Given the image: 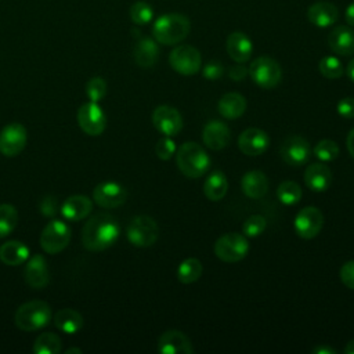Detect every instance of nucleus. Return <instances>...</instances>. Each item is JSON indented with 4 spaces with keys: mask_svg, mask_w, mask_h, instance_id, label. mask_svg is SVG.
I'll return each mask as SVG.
<instances>
[{
    "mask_svg": "<svg viewBox=\"0 0 354 354\" xmlns=\"http://www.w3.org/2000/svg\"><path fill=\"white\" fill-rule=\"evenodd\" d=\"M120 227L109 213H98L86 221L82 228V243L87 250L101 252L111 248L119 238Z\"/></svg>",
    "mask_w": 354,
    "mask_h": 354,
    "instance_id": "nucleus-1",
    "label": "nucleus"
},
{
    "mask_svg": "<svg viewBox=\"0 0 354 354\" xmlns=\"http://www.w3.org/2000/svg\"><path fill=\"white\" fill-rule=\"evenodd\" d=\"M189 30V19L178 12L160 15L152 26V35L155 40L165 46H174L181 43L188 36Z\"/></svg>",
    "mask_w": 354,
    "mask_h": 354,
    "instance_id": "nucleus-2",
    "label": "nucleus"
},
{
    "mask_svg": "<svg viewBox=\"0 0 354 354\" xmlns=\"http://www.w3.org/2000/svg\"><path fill=\"white\" fill-rule=\"evenodd\" d=\"M176 162L178 170L188 178L202 177L210 166V158L206 151L199 144L192 141L184 142L177 149Z\"/></svg>",
    "mask_w": 354,
    "mask_h": 354,
    "instance_id": "nucleus-3",
    "label": "nucleus"
},
{
    "mask_svg": "<svg viewBox=\"0 0 354 354\" xmlns=\"http://www.w3.org/2000/svg\"><path fill=\"white\" fill-rule=\"evenodd\" d=\"M53 318L50 306L43 300H30L18 307L14 315L15 325L24 332L39 330Z\"/></svg>",
    "mask_w": 354,
    "mask_h": 354,
    "instance_id": "nucleus-4",
    "label": "nucleus"
},
{
    "mask_svg": "<svg viewBox=\"0 0 354 354\" xmlns=\"http://www.w3.org/2000/svg\"><path fill=\"white\" fill-rule=\"evenodd\" d=\"M159 235V227L156 221L145 214H140L131 218L127 225L126 236L129 242L137 248L152 246Z\"/></svg>",
    "mask_w": 354,
    "mask_h": 354,
    "instance_id": "nucleus-5",
    "label": "nucleus"
},
{
    "mask_svg": "<svg viewBox=\"0 0 354 354\" xmlns=\"http://www.w3.org/2000/svg\"><path fill=\"white\" fill-rule=\"evenodd\" d=\"M249 75L259 87L268 90L278 86L282 79V69L274 58L263 55L252 61Z\"/></svg>",
    "mask_w": 354,
    "mask_h": 354,
    "instance_id": "nucleus-6",
    "label": "nucleus"
},
{
    "mask_svg": "<svg viewBox=\"0 0 354 354\" xmlns=\"http://www.w3.org/2000/svg\"><path fill=\"white\" fill-rule=\"evenodd\" d=\"M213 250L216 257L221 261L236 263L248 254L249 243L245 235L238 232H228L216 241Z\"/></svg>",
    "mask_w": 354,
    "mask_h": 354,
    "instance_id": "nucleus-7",
    "label": "nucleus"
},
{
    "mask_svg": "<svg viewBox=\"0 0 354 354\" xmlns=\"http://www.w3.org/2000/svg\"><path fill=\"white\" fill-rule=\"evenodd\" d=\"M170 66L180 75L191 76L201 71L202 57L198 48L189 44H180L169 54Z\"/></svg>",
    "mask_w": 354,
    "mask_h": 354,
    "instance_id": "nucleus-8",
    "label": "nucleus"
},
{
    "mask_svg": "<svg viewBox=\"0 0 354 354\" xmlns=\"http://www.w3.org/2000/svg\"><path fill=\"white\" fill-rule=\"evenodd\" d=\"M71 228L62 220H51L43 228L40 235V246L48 254L62 252L71 241Z\"/></svg>",
    "mask_w": 354,
    "mask_h": 354,
    "instance_id": "nucleus-9",
    "label": "nucleus"
},
{
    "mask_svg": "<svg viewBox=\"0 0 354 354\" xmlns=\"http://www.w3.org/2000/svg\"><path fill=\"white\" fill-rule=\"evenodd\" d=\"M324 225V214L315 206H306L295 217L293 227L296 234L303 239L315 238Z\"/></svg>",
    "mask_w": 354,
    "mask_h": 354,
    "instance_id": "nucleus-10",
    "label": "nucleus"
},
{
    "mask_svg": "<svg viewBox=\"0 0 354 354\" xmlns=\"http://www.w3.org/2000/svg\"><path fill=\"white\" fill-rule=\"evenodd\" d=\"M77 123L88 136H100L105 130L106 116L98 102H86L77 111Z\"/></svg>",
    "mask_w": 354,
    "mask_h": 354,
    "instance_id": "nucleus-11",
    "label": "nucleus"
},
{
    "mask_svg": "<svg viewBox=\"0 0 354 354\" xmlns=\"http://www.w3.org/2000/svg\"><path fill=\"white\" fill-rule=\"evenodd\" d=\"M26 129L21 123H10L0 131V152L12 158L24 151L26 145Z\"/></svg>",
    "mask_w": 354,
    "mask_h": 354,
    "instance_id": "nucleus-12",
    "label": "nucleus"
},
{
    "mask_svg": "<svg viewBox=\"0 0 354 354\" xmlns=\"http://www.w3.org/2000/svg\"><path fill=\"white\" fill-rule=\"evenodd\" d=\"M152 123L159 133L167 137L177 136L183 129V118L180 112L169 105H159L153 109Z\"/></svg>",
    "mask_w": 354,
    "mask_h": 354,
    "instance_id": "nucleus-13",
    "label": "nucleus"
},
{
    "mask_svg": "<svg viewBox=\"0 0 354 354\" xmlns=\"http://www.w3.org/2000/svg\"><path fill=\"white\" fill-rule=\"evenodd\" d=\"M93 199L98 206L104 209H115L126 202L127 191L119 183L104 181L95 185L93 191Z\"/></svg>",
    "mask_w": 354,
    "mask_h": 354,
    "instance_id": "nucleus-14",
    "label": "nucleus"
},
{
    "mask_svg": "<svg viewBox=\"0 0 354 354\" xmlns=\"http://www.w3.org/2000/svg\"><path fill=\"white\" fill-rule=\"evenodd\" d=\"M279 153L285 163L293 167H299L304 165L310 158V144L301 136H290L282 142Z\"/></svg>",
    "mask_w": 354,
    "mask_h": 354,
    "instance_id": "nucleus-15",
    "label": "nucleus"
},
{
    "mask_svg": "<svg viewBox=\"0 0 354 354\" xmlns=\"http://www.w3.org/2000/svg\"><path fill=\"white\" fill-rule=\"evenodd\" d=\"M270 144L268 134L257 127H249L243 130L238 137V147L242 153L248 156L261 155Z\"/></svg>",
    "mask_w": 354,
    "mask_h": 354,
    "instance_id": "nucleus-16",
    "label": "nucleus"
},
{
    "mask_svg": "<svg viewBox=\"0 0 354 354\" xmlns=\"http://www.w3.org/2000/svg\"><path fill=\"white\" fill-rule=\"evenodd\" d=\"M158 351L162 354H191L194 353V347L184 332L170 329L159 336Z\"/></svg>",
    "mask_w": 354,
    "mask_h": 354,
    "instance_id": "nucleus-17",
    "label": "nucleus"
},
{
    "mask_svg": "<svg viewBox=\"0 0 354 354\" xmlns=\"http://www.w3.org/2000/svg\"><path fill=\"white\" fill-rule=\"evenodd\" d=\"M230 138H231L230 127L221 120H210L203 126L202 140L209 149L220 151L225 148L230 142Z\"/></svg>",
    "mask_w": 354,
    "mask_h": 354,
    "instance_id": "nucleus-18",
    "label": "nucleus"
},
{
    "mask_svg": "<svg viewBox=\"0 0 354 354\" xmlns=\"http://www.w3.org/2000/svg\"><path fill=\"white\" fill-rule=\"evenodd\" d=\"M25 281L33 289H43L50 279L47 261L41 254H35L25 266Z\"/></svg>",
    "mask_w": 354,
    "mask_h": 354,
    "instance_id": "nucleus-19",
    "label": "nucleus"
},
{
    "mask_svg": "<svg viewBox=\"0 0 354 354\" xmlns=\"http://www.w3.org/2000/svg\"><path fill=\"white\" fill-rule=\"evenodd\" d=\"M329 48L339 55H354V29L340 25L328 35Z\"/></svg>",
    "mask_w": 354,
    "mask_h": 354,
    "instance_id": "nucleus-20",
    "label": "nucleus"
},
{
    "mask_svg": "<svg viewBox=\"0 0 354 354\" xmlns=\"http://www.w3.org/2000/svg\"><path fill=\"white\" fill-rule=\"evenodd\" d=\"M307 18L318 28H329L337 21L339 10L330 1H317L308 7Z\"/></svg>",
    "mask_w": 354,
    "mask_h": 354,
    "instance_id": "nucleus-21",
    "label": "nucleus"
},
{
    "mask_svg": "<svg viewBox=\"0 0 354 354\" xmlns=\"http://www.w3.org/2000/svg\"><path fill=\"white\" fill-rule=\"evenodd\" d=\"M225 48L228 55L238 64H243L249 61L252 51H253V44L250 39L243 33V32H232L228 35L225 40Z\"/></svg>",
    "mask_w": 354,
    "mask_h": 354,
    "instance_id": "nucleus-22",
    "label": "nucleus"
},
{
    "mask_svg": "<svg viewBox=\"0 0 354 354\" xmlns=\"http://www.w3.org/2000/svg\"><path fill=\"white\" fill-rule=\"evenodd\" d=\"M304 183L311 191L324 192L332 183V171L324 163H313L304 170Z\"/></svg>",
    "mask_w": 354,
    "mask_h": 354,
    "instance_id": "nucleus-23",
    "label": "nucleus"
},
{
    "mask_svg": "<svg viewBox=\"0 0 354 354\" xmlns=\"http://www.w3.org/2000/svg\"><path fill=\"white\" fill-rule=\"evenodd\" d=\"M93 210V202L84 195H72L61 206V214L69 221H80Z\"/></svg>",
    "mask_w": 354,
    "mask_h": 354,
    "instance_id": "nucleus-24",
    "label": "nucleus"
},
{
    "mask_svg": "<svg viewBox=\"0 0 354 354\" xmlns=\"http://www.w3.org/2000/svg\"><path fill=\"white\" fill-rule=\"evenodd\" d=\"M134 61L141 68H151L155 65L159 57V47L158 41L151 37H140L136 41L134 50H133Z\"/></svg>",
    "mask_w": 354,
    "mask_h": 354,
    "instance_id": "nucleus-25",
    "label": "nucleus"
},
{
    "mask_svg": "<svg viewBox=\"0 0 354 354\" xmlns=\"http://www.w3.org/2000/svg\"><path fill=\"white\" fill-rule=\"evenodd\" d=\"M241 187L248 198L260 199L268 191V178L260 170H250L243 174L241 180Z\"/></svg>",
    "mask_w": 354,
    "mask_h": 354,
    "instance_id": "nucleus-26",
    "label": "nucleus"
},
{
    "mask_svg": "<svg viewBox=\"0 0 354 354\" xmlns=\"http://www.w3.org/2000/svg\"><path fill=\"white\" fill-rule=\"evenodd\" d=\"M218 112L225 119H236L246 111V100L239 93L224 94L217 104Z\"/></svg>",
    "mask_w": 354,
    "mask_h": 354,
    "instance_id": "nucleus-27",
    "label": "nucleus"
},
{
    "mask_svg": "<svg viewBox=\"0 0 354 354\" xmlns=\"http://www.w3.org/2000/svg\"><path fill=\"white\" fill-rule=\"evenodd\" d=\"M29 259V249L19 241H7L0 246V260L6 266H21Z\"/></svg>",
    "mask_w": 354,
    "mask_h": 354,
    "instance_id": "nucleus-28",
    "label": "nucleus"
},
{
    "mask_svg": "<svg viewBox=\"0 0 354 354\" xmlns=\"http://www.w3.org/2000/svg\"><path fill=\"white\" fill-rule=\"evenodd\" d=\"M227 191H228V180L225 174L220 170H214L213 173H210L203 183V194L212 202L223 199Z\"/></svg>",
    "mask_w": 354,
    "mask_h": 354,
    "instance_id": "nucleus-29",
    "label": "nucleus"
},
{
    "mask_svg": "<svg viewBox=\"0 0 354 354\" xmlns=\"http://www.w3.org/2000/svg\"><path fill=\"white\" fill-rule=\"evenodd\" d=\"M54 325L59 330L68 335H73L82 329L83 317L79 311L73 308H61L54 315Z\"/></svg>",
    "mask_w": 354,
    "mask_h": 354,
    "instance_id": "nucleus-30",
    "label": "nucleus"
},
{
    "mask_svg": "<svg viewBox=\"0 0 354 354\" xmlns=\"http://www.w3.org/2000/svg\"><path fill=\"white\" fill-rule=\"evenodd\" d=\"M202 271H203L202 263L195 257H188L180 263L177 268V278L181 283L188 285V283L196 282L201 278Z\"/></svg>",
    "mask_w": 354,
    "mask_h": 354,
    "instance_id": "nucleus-31",
    "label": "nucleus"
},
{
    "mask_svg": "<svg viewBox=\"0 0 354 354\" xmlns=\"http://www.w3.org/2000/svg\"><path fill=\"white\" fill-rule=\"evenodd\" d=\"M62 343L58 335L51 332H43L40 333L32 347V351L35 354H58L61 353Z\"/></svg>",
    "mask_w": 354,
    "mask_h": 354,
    "instance_id": "nucleus-32",
    "label": "nucleus"
},
{
    "mask_svg": "<svg viewBox=\"0 0 354 354\" xmlns=\"http://www.w3.org/2000/svg\"><path fill=\"white\" fill-rule=\"evenodd\" d=\"M301 195H303V191L296 181H290V180L282 181L277 188V196L279 202L286 206H292L300 202Z\"/></svg>",
    "mask_w": 354,
    "mask_h": 354,
    "instance_id": "nucleus-33",
    "label": "nucleus"
},
{
    "mask_svg": "<svg viewBox=\"0 0 354 354\" xmlns=\"http://www.w3.org/2000/svg\"><path fill=\"white\" fill-rule=\"evenodd\" d=\"M18 224V212L12 205H0V238L10 235Z\"/></svg>",
    "mask_w": 354,
    "mask_h": 354,
    "instance_id": "nucleus-34",
    "label": "nucleus"
},
{
    "mask_svg": "<svg viewBox=\"0 0 354 354\" xmlns=\"http://www.w3.org/2000/svg\"><path fill=\"white\" fill-rule=\"evenodd\" d=\"M318 69L321 75L326 79H339L344 72L342 62L333 55L324 57L318 64Z\"/></svg>",
    "mask_w": 354,
    "mask_h": 354,
    "instance_id": "nucleus-35",
    "label": "nucleus"
},
{
    "mask_svg": "<svg viewBox=\"0 0 354 354\" xmlns=\"http://www.w3.org/2000/svg\"><path fill=\"white\" fill-rule=\"evenodd\" d=\"M129 14H130V19L136 25H147L148 22H151L153 17V10L147 1H136L130 7Z\"/></svg>",
    "mask_w": 354,
    "mask_h": 354,
    "instance_id": "nucleus-36",
    "label": "nucleus"
},
{
    "mask_svg": "<svg viewBox=\"0 0 354 354\" xmlns=\"http://www.w3.org/2000/svg\"><path fill=\"white\" fill-rule=\"evenodd\" d=\"M266 227H267V220L264 216L252 214L245 220L242 225V231L246 238H256L264 232Z\"/></svg>",
    "mask_w": 354,
    "mask_h": 354,
    "instance_id": "nucleus-37",
    "label": "nucleus"
},
{
    "mask_svg": "<svg viewBox=\"0 0 354 354\" xmlns=\"http://www.w3.org/2000/svg\"><path fill=\"white\" fill-rule=\"evenodd\" d=\"M314 155L322 162H330L339 156V147L333 140H321L314 148Z\"/></svg>",
    "mask_w": 354,
    "mask_h": 354,
    "instance_id": "nucleus-38",
    "label": "nucleus"
},
{
    "mask_svg": "<svg viewBox=\"0 0 354 354\" xmlns=\"http://www.w3.org/2000/svg\"><path fill=\"white\" fill-rule=\"evenodd\" d=\"M86 94L90 101L100 102L106 94V82L100 76L91 77L86 84Z\"/></svg>",
    "mask_w": 354,
    "mask_h": 354,
    "instance_id": "nucleus-39",
    "label": "nucleus"
},
{
    "mask_svg": "<svg viewBox=\"0 0 354 354\" xmlns=\"http://www.w3.org/2000/svg\"><path fill=\"white\" fill-rule=\"evenodd\" d=\"M155 152H156V155H158L159 159H162V160H169V159L174 155V152H176V144H174V141H173L170 137L165 136L163 138H160V140L156 142Z\"/></svg>",
    "mask_w": 354,
    "mask_h": 354,
    "instance_id": "nucleus-40",
    "label": "nucleus"
},
{
    "mask_svg": "<svg viewBox=\"0 0 354 354\" xmlns=\"http://www.w3.org/2000/svg\"><path fill=\"white\" fill-rule=\"evenodd\" d=\"M223 73H224V66L218 61H210L202 69V75L207 80H217L223 76Z\"/></svg>",
    "mask_w": 354,
    "mask_h": 354,
    "instance_id": "nucleus-41",
    "label": "nucleus"
},
{
    "mask_svg": "<svg viewBox=\"0 0 354 354\" xmlns=\"http://www.w3.org/2000/svg\"><path fill=\"white\" fill-rule=\"evenodd\" d=\"M340 279L346 288L354 290V260L346 261L340 267Z\"/></svg>",
    "mask_w": 354,
    "mask_h": 354,
    "instance_id": "nucleus-42",
    "label": "nucleus"
},
{
    "mask_svg": "<svg viewBox=\"0 0 354 354\" xmlns=\"http://www.w3.org/2000/svg\"><path fill=\"white\" fill-rule=\"evenodd\" d=\"M337 113L344 119H353L354 118V98L346 97L342 98L336 105Z\"/></svg>",
    "mask_w": 354,
    "mask_h": 354,
    "instance_id": "nucleus-43",
    "label": "nucleus"
},
{
    "mask_svg": "<svg viewBox=\"0 0 354 354\" xmlns=\"http://www.w3.org/2000/svg\"><path fill=\"white\" fill-rule=\"evenodd\" d=\"M248 73H249V69L246 66H243V65H234L228 71V76L232 80H235V82L243 80L248 76Z\"/></svg>",
    "mask_w": 354,
    "mask_h": 354,
    "instance_id": "nucleus-44",
    "label": "nucleus"
},
{
    "mask_svg": "<svg viewBox=\"0 0 354 354\" xmlns=\"http://www.w3.org/2000/svg\"><path fill=\"white\" fill-rule=\"evenodd\" d=\"M41 213L46 214V216H53L54 214V210H55V203L53 199L47 198V199H43L41 202Z\"/></svg>",
    "mask_w": 354,
    "mask_h": 354,
    "instance_id": "nucleus-45",
    "label": "nucleus"
},
{
    "mask_svg": "<svg viewBox=\"0 0 354 354\" xmlns=\"http://www.w3.org/2000/svg\"><path fill=\"white\" fill-rule=\"evenodd\" d=\"M344 17H346V22H347L350 26L354 28V1L347 6L346 12H344Z\"/></svg>",
    "mask_w": 354,
    "mask_h": 354,
    "instance_id": "nucleus-46",
    "label": "nucleus"
},
{
    "mask_svg": "<svg viewBox=\"0 0 354 354\" xmlns=\"http://www.w3.org/2000/svg\"><path fill=\"white\" fill-rule=\"evenodd\" d=\"M346 145H347V149H348L350 155L354 158V129H351V130H350V133L347 134Z\"/></svg>",
    "mask_w": 354,
    "mask_h": 354,
    "instance_id": "nucleus-47",
    "label": "nucleus"
},
{
    "mask_svg": "<svg viewBox=\"0 0 354 354\" xmlns=\"http://www.w3.org/2000/svg\"><path fill=\"white\" fill-rule=\"evenodd\" d=\"M335 353L336 351L332 347L325 346V344H321V346L313 348V354H335Z\"/></svg>",
    "mask_w": 354,
    "mask_h": 354,
    "instance_id": "nucleus-48",
    "label": "nucleus"
},
{
    "mask_svg": "<svg viewBox=\"0 0 354 354\" xmlns=\"http://www.w3.org/2000/svg\"><path fill=\"white\" fill-rule=\"evenodd\" d=\"M346 73H347V76L354 82V58L348 62L347 69H346Z\"/></svg>",
    "mask_w": 354,
    "mask_h": 354,
    "instance_id": "nucleus-49",
    "label": "nucleus"
},
{
    "mask_svg": "<svg viewBox=\"0 0 354 354\" xmlns=\"http://www.w3.org/2000/svg\"><path fill=\"white\" fill-rule=\"evenodd\" d=\"M344 353H346V354H354V339L350 340V342L346 344Z\"/></svg>",
    "mask_w": 354,
    "mask_h": 354,
    "instance_id": "nucleus-50",
    "label": "nucleus"
},
{
    "mask_svg": "<svg viewBox=\"0 0 354 354\" xmlns=\"http://www.w3.org/2000/svg\"><path fill=\"white\" fill-rule=\"evenodd\" d=\"M72 353H77V354H80V353H82V350H80V348H77V347H73V348H68V350H66V354H72Z\"/></svg>",
    "mask_w": 354,
    "mask_h": 354,
    "instance_id": "nucleus-51",
    "label": "nucleus"
}]
</instances>
